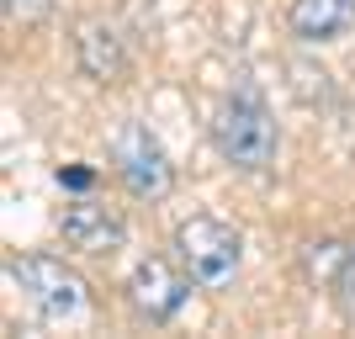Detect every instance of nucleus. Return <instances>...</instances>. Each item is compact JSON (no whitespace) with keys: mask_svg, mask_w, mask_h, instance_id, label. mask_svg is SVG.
<instances>
[{"mask_svg":"<svg viewBox=\"0 0 355 339\" xmlns=\"http://www.w3.org/2000/svg\"><path fill=\"white\" fill-rule=\"evenodd\" d=\"M48 11H53V0H6V21H16V27H32Z\"/></svg>","mask_w":355,"mask_h":339,"instance_id":"nucleus-10","label":"nucleus"},{"mask_svg":"<svg viewBox=\"0 0 355 339\" xmlns=\"http://www.w3.org/2000/svg\"><path fill=\"white\" fill-rule=\"evenodd\" d=\"M286 32L297 43H340L345 32H355V0H292Z\"/></svg>","mask_w":355,"mask_h":339,"instance_id":"nucleus-9","label":"nucleus"},{"mask_svg":"<svg viewBox=\"0 0 355 339\" xmlns=\"http://www.w3.org/2000/svg\"><path fill=\"white\" fill-rule=\"evenodd\" d=\"M212 144L234 170L260 175L282 154V128H276V117H270V106L260 96L239 90V96H223L218 112H212Z\"/></svg>","mask_w":355,"mask_h":339,"instance_id":"nucleus-1","label":"nucleus"},{"mask_svg":"<svg viewBox=\"0 0 355 339\" xmlns=\"http://www.w3.org/2000/svg\"><path fill=\"white\" fill-rule=\"evenodd\" d=\"M112 170L128 186V196H138V202H159L175 186V164H170L164 144L148 133L144 122H122L117 128V138H112Z\"/></svg>","mask_w":355,"mask_h":339,"instance_id":"nucleus-4","label":"nucleus"},{"mask_svg":"<svg viewBox=\"0 0 355 339\" xmlns=\"http://www.w3.org/2000/svg\"><path fill=\"white\" fill-rule=\"evenodd\" d=\"M59 186H69V191H90V186H96V170H59Z\"/></svg>","mask_w":355,"mask_h":339,"instance_id":"nucleus-11","label":"nucleus"},{"mask_svg":"<svg viewBox=\"0 0 355 339\" xmlns=\"http://www.w3.org/2000/svg\"><path fill=\"white\" fill-rule=\"evenodd\" d=\"M302 270L334 308L355 318V238H313L302 250Z\"/></svg>","mask_w":355,"mask_h":339,"instance_id":"nucleus-7","label":"nucleus"},{"mask_svg":"<svg viewBox=\"0 0 355 339\" xmlns=\"http://www.w3.org/2000/svg\"><path fill=\"white\" fill-rule=\"evenodd\" d=\"M6 276H11L16 286H21V292L48 313V318H74V313H85V302H90L85 276H80L69 260L48 254V250L11 254V260H6Z\"/></svg>","mask_w":355,"mask_h":339,"instance_id":"nucleus-3","label":"nucleus"},{"mask_svg":"<svg viewBox=\"0 0 355 339\" xmlns=\"http://www.w3.org/2000/svg\"><path fill=\"white\" fill-rule=\"evenodd\" d=\"M74 64L90 85H122L128 80V48L106 21H80L74 27Z\"/></svg>","mask_w":355,"mask_h":339,"instance_id":"nucleus-8","label":"nucleus"},{"mask_svg":"<svg viewBox=\"0 0 355 339\" xmlns=\"http://www.w3.org/2000/svg\"><path fill=\"white\" fill-rule=\"evenodd\" d=\"M191 286L196 281L186 276V266L164 260V254H148V260L133 266V276H128V302H133V313L148 318V324H170V318L186 308Z\"/></svg>","mask_w":355,"mask_h":339,"instance_id":"nucleus-5","label":"nucleus"},{"mask_svg":"<svg viewBox=\"0 0 355 339\" xmlns=\"http://www.w3.org/2000/svg\"><path fill=\"white\" fill-rule=\"evenodd\" d=\"M53 223H59V238L80 254H117L122 244H128V223H122L112 207H101L96 196L64 202Z\"/></svg>","mask_w":355,"mask_h":339,"instance_id":"nucleus-6","label":"nucleus"},{"mask_svg":"<svg viewBox=\"0 0 355 339\" xmlns=\"http://www.w3.org/2000/svg\"><path fill=\"white\" fill-rule=\"evenodd\" d=\"M175 260L186 266V276L202 286V292H218L239 276L244 266V238H239L234 223L207 218V212H191V218L175 228Z\"/></svg>","mask_w":355,"mask_h":339,"instance_id":"nucleus-2","label":"nucleus"}]
</instances>
